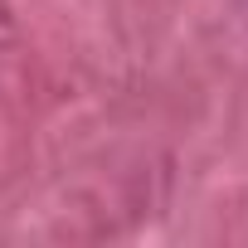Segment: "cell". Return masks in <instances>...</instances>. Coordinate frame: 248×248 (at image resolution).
<instances>
[]
</instances>
